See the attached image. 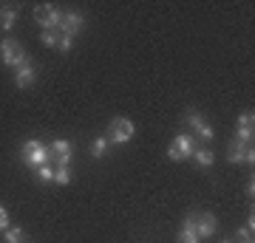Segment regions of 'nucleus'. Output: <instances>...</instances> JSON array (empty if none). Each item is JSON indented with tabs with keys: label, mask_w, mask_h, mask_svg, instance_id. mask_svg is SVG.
Returning a JSON list of instances; mask_svg holds the SVG:
<instances>
[{
	"label": "nucleus",
	"mask_w": 255,
	"mask_h": 243,
	"mask_svg": "<svg viewBox=\"0 0 255 243\" xmlns=\"http://www.w3.org/2000/svg\"><path fill=\"white\" fill-rule=\"evenodd\" d=\"M34 82H37V68L31 63L14 68V85H17V88H31Z\"/></svg>",
	"instance_id": "obj_10"
},
{
	"label": "nucleus",
	"mask_w": 255,
	"mask_h": 243,
	"mask_svg": "<svg viewBox=\"0 0 255 243\" xmlns=\"http://www.w3.org/2000/svg\"><path fill=\"white\" fill-rule=\"evenodd\" d=\"M193 221H196V232H199L201 241H207L219 232V221L213 212H193Z\"/></svg>",
	"instance_id": "obj_8"
},
{
	"label": "nucleus",
	"mask_w": 255,
	"mask_h": 243,
	"mask_svg": "<svg viewBox=\"0 0 255 243\" xmlns=\"http://www.w3.org/2000/svg\"><path fill=\"white\" fill-rule=\"evenodd\" d=\"M221 243H233V241H221Z\"/></svg>",
	"instance_id": "obj_26"
},
{
	"label": "nucleus",
	"mask_w": 255,
	"mask_h": 243,
	"mask_svg": "<svg viewBox=\"0 0 255 243\" xmlns=\"http://www.w3.org/2000/svg\"><path fill=\"white\" fill-rule=\"evenodd\" d=\"M236 243H255L253 229H250V226H241V229L236 232Z\"/></svg>",
	"instance_id": "obj_20"
},
{
	"label": "nucleus",
	"mask_w": 255,
	"mask_h": 243,
	"mask_svg": "<svg viewBox=\"0 0 255 243\" xmlns=\"http://www.w3.org/2000/svg\"><path fill=\"white\" fill-rule=\"evenodd\" d=\"M82 28H85V17L80 11H63V23H60L63 37H77Z\"/></svg>",
	"instance_id": "obj_9"
},
{
	"label": "nucleus",
	"mask_w": 255,
	"mask_h": 243,
	"mask_svg": "<svg viewBox=\"0 0 255 243\" xmlns=\"http://www.w3.org/2000/svg\"><path fill=\"white\" fill-rule=\"evenodd\" d=\"M0 60H3V65H9V68H20V65L31 63V60H28V51L14 40V37H6V40L0 43Z\"/></svg>",
	"instance_id": "obj_1"
},
{
	"label": "nucleus",
	"mask_w": 255,
	"mask_h": 243,
	"mask_svg": "<svg viewBox=\"0 0 255 243\" xmlns=\"http://www.w3.org/2000/svg\"><path fill=\"white\" fill-rule=\"evenodd\" d=\"M247 195H250V198H253V195H255V184H253V178L247 181Z\"/></svg>",
	"instance_id": "obj_25"
},
{
	"label": "nucleus",
	"mask_w": 255,
	"mask_h": 243,
	"mask_svg": "<svg viewBox=\"0 0 255 243\" xmlns=\"http://www.w3.org/2000/svg\"><path fill=\"white\" fill-rule=\"evenodd\" d=\"M184 125L187 127H193V130H196V133L201 136V139H213V136H216V130H213V125H210L207 119L201 116L199 110L196 108H187V113H184Z\"/></svg>",
	"instance_id": "obj_7"
},
{
	"label": "nucleus",
	"mask_w": 255,
	"mask_h": 243,
	"mask_svg": "<svg viewBox=\"0 0 255 243\" xmlns=\"http://www.w3.org/2000/svg\"><path fill=\"white\" fill-rule=\"evenodd\" d=\"M17 17H20V11L14 3H3L0 6V28L3 31H11V28L17 26Z\"/></svg>",
	"instance_id": "obj_11"
},
{
	"label": "nucleus",
	"mask_w": 255,
	"mask_h": 243,
	"mask_svg": "<svg viewBox=\"0 0 255 243\" xmlns=\"http://www.w3.org/2000/svg\"><path fill=\"white\" fill-rule=\"evenodd\" d=\"M227 162L253 167V162H255L253 144H244V142H238V139H233V142H230V147H227Z\"/></svg>",
	"instance_id": "obj_6"
},
{
	"label": "nucleus",
	"mask_w": 255,
	"mask_h": 243,
	"mask_svg": "<svg viewBox=\"0 0 255 243\" xmlns=\"http://www.w3.org/2000/svg\"><path fill=\"white\" fill-rule=\"evenodd\" d=\"M43 45H48V48H57V43H60V34L57 31H43Z\"/></svg>",
	"instance_id": "obj_21"
},
{
	"label": "nucleus",
	"mask_w": 255,
	"mask_h": 243,
	"mask_svg": "<svg viewBox=\"0 0 255 243\" xmlns=\"http://www.w3.org/2000/svg\"><path fill=\"white\" fill-rule=\"evenodd\" d=\"M255 127V116H253V110H244L241 116H238V130H253Z\"/></svg>",
	"instance_id": "obj_17"
},
{
	"label": "nucleus",
	"mask_w": 255,
	"mask_h": 243,
	"mask_svg": "<svg viewBox=\"0 0 255 243\" xmlns=\"http://www.w3.org/2000/svg\"><path fill=\"white\" fill-rule=\"evenodd\" d=\"M9 221H11V218H9V209H6L3 204H0V232H6V229L11 226Z\"/></svg>",
	"instance_id": "obj_23"
},
{
	"label": "nucleus",
	"mask_w": 255,
	"mask_h": 243,
	"mask_svg": "<svg viewBox=\"0 0 255 243\" xmlns=\"http://www.w3.org/2000/svg\"><path fill=\"white\" fill-rule=\"evenodd\" d=\"M23 162L28 164V167H43V164L54 162V156H51V150H48L43 142H37V139H28L26 144H23Z\"/></svg>",
	"instance_id": "obj_2"
},
{
	"label": "nucleus",
	"mask_w": 255,
	"mask_h": 243,
	"mask_svg": "<svg viewBox=\"0 0 255 243\" xmlns=\"http://www.w3.org/2000/svg\"><path fill=\"white\" fill-rule=\"evenodd\" d=\"M37 178L43 181V184H51V181H54V170H51L48 164H43V167H37Z\"/></svg>",
	"instance_id": "obj_19"
},
{
	"label": "nucleus",
	"mask_w": 255,
	"mask_h": 243,
	"mask_svg": "<svg viewBox=\"0 0 255 243\" xmlns=\"http://www.w3.org/2000/svg\"><path fill=\"white\" fill-rule=\"evenodd\" d=\"M108 147H111L108 136H100V139H94V144H91V156L94 159H102V156L108 153Z\"/></svg>",
	"instance_id": "obj_15"
},
{
	"label": "nucleus",
	"mask_w": 255,
	"mask_h": 243,
	"mask_svg": "<svg viewBox=\"0 0 255 243\" xmlns=\"http://www.w3.org/2000/svg\"><path fill=\"white\" fill-rule=\"evenodd\" d=\"M54 162H57V167H68L71 164V156H57Z\"/></svg>",
	"instance_id": "obj_24"
},
{
	"label": "nucleus",
	"mask_w": 255,
	"mask_h": 243,
	"mask_svg": "<svg viewBox=\"0 0 255 243\" xmlns=\"http://www.w3.org/2000/svg\"><path fill=\"white\" fill-rule=\"evenodd\" d=\"M136 133V125L130 122L128 116H117L108 122V142L111 144H128Z\"/></svg>",
	"instance_id": "obj_3"
},
{
	"label": "nucleus",
	"mask_w": 255,
	"mask_h": 243,
	"mask_svg": "<svg viewBox=\"0 0 255 243\" xmlns=\"http://www.w3.org/2000/svg\"><path fill=\"white\" fill-rule=\"evenodd\" d=\"M54 184L68 187V184H71V170H68V167H57L54 170Z\"/></svg>",
	"instance_id": "obj_16"
},
{
	"label": "nucleus",
	"mask_w": 255,
	"mask_h": 243,
	"mask_svg": "<svg viewBox=\"0 0 255 243\" xmlns=\"http://www.w3.org/2000/svg\"><path fill=\"white\" fill-rule=\"evenodd\" d=\"M48 150H51V156H74V144L71 142H65V139H57V142L48 144Z\"/></svg>",
	"instance_id": "obj_14"
},
{
	"label": "nucleus",
	"mask_w": 255,
	"mask_h": 243,
	"mask_svg": "<svg viewBox=\"0 0 255 243\" xmlns=\"http://www.w3.org/2000/svg\"><path fill=\"white\" fill-rule=\"evenodd\" d=\"M190 159L199 164V167H204V170H207V167H213V162H216V153H213V150H207V147H196Z\"/></svg>",
	"instance_id": "obj_13"
},
{
	"label": "nucleus",
	"mask_w": 255,
	"mask_h": 243,
	"mask_svg": "<svg viewBox=\"0 0 255 243\" xmlns=\"http://www.w3.org/2000/svg\"><path fill=\"white\" fill-rule=\"evenodd\" d=\"M176 241H179V243H201L199 232H196V221H193V212L184 218L182 232H179V238H176Z\"/></svg>",
	"instance_id": "obj_12"
},
{
	"label": "nucleus",
	"mask_w": 255,
	"mask_h": 243,
	"mask_svg": "<svg viewBox=\"0 0 255 243\" xmlns=\"http://www.w3.org/2000/svg\"><path fill=\"white\" fill-rule=\"evenodd\" d=\"M193 150H196V142H193L187 133H179L170 142V147H167V159L170 162H184V159H190Z\"/></svg>",
	"instance_id": "obj_5"
},
{
	"label": "nucleus",
	"mask_w": 255,
	"mask_h": 243,
	"mask_svg": "<svg viewBox=\"0 0 255 243\" xmlns=\"http://www.w3.org/2000/svg\"><path fill=\"white\" fill-rule=\"evenodd\" d=\"M74 48V37H63L60 34V43H57V51H63V54H68Z\"/></svg>",
	"instance_id": "obj_22"
},
{
	"label": "nucleus",
	"mask_w": 255,
	"mask_h": 243,
	"mask_svg": "<svg viewBox=\"0 0 255 243\" xmlns=\"http://www.w3.org/2000/svg\"><path fill=\"white\" fill-rule=\"evenodd\" d=\"M20 241H26V232L17 229V226H9L6 229V243H20Z\"/></svg>",
	"instance_id": "obj_18"
},
{
	"label": "nucleus",
	"mask_w": 255,
	"mask_h": 243,
	"mask_svg": "<svg viewBox=\"0 0 255 243\" xmlns=\"http://www.w3.org/2000/svg\"><path fill=\"white\" fill-rule=\"evenodd\" d=\"M34 20L43 31H57L63 23V11L54 3H43V6H34Z\"/></svg>",
	"instance_id": "obj_4"
}]
</instances>
